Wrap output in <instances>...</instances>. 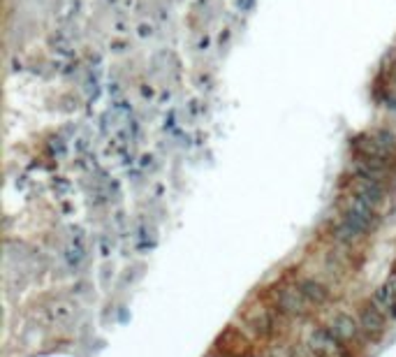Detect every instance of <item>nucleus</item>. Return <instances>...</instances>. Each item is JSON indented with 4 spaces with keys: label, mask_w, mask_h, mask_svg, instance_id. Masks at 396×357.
I'll return each mask as SVG.
<instances>
[{
    "label": "nucleus",
    "mask_w": 396,
    "mask_h": 357,
    "mask_svg": "<svg viewBox=\"0 0 396 357\" xmlns=\"http://www.w3.org/2000/svg\"><path fill=\"white\" fill-rule=\"evenodd\" d=\"M276 302H278V311H283L287 316H303L308 311V307H313L306 295L301 292L299 285H290V288H283L278 295H276Z\"/></svg>",
    "instance_id": "nucleus-1"
},
{
    "label": "nucleus",
    "mask_w": 396,
    "mask_h": 357,
    "mask_svg": "<svg viewBox=\"0 0 396 357\" xmlns=\"http://www.w3.org/2000/svg\"><path fill=\"white\" fill-rule=\"evenodd\" d=\"M327 330H329L334 337L341 341V344H348V341L357 339V334L362 332V325H360L357 318H353L350 314H339L329 323V328H327Z\"/></svg>",
    "instance_id": "nucleus-2"
},
{
    "label": "nucleus",
    "mask_w": 396,
    "mask_h": 357,
    "mask_svg": "<svg viewBox=\"0 0 396 357\" xmlns=\"http://www.w3.org/2000/svg\"><path fill=\"white\" fill-rule=\"evenodd\" d=\"M65 262H67V267L74 269V271L86 262V239L81 237V232H72V237L67 239Z\"/></svg>",
    "instance_id": "nucleus-3"
},
{
    "label": "nucleus",
    "mask_w": 396,
    "mask_h": 357,
    "mask_svg": "<svg viewBox=\"0 0 396 357\" xmlns=\"http://www.w3.org/2000/svg\"><path fill=\"white\" fill-rule=\"evenodd\" d=\"M360 325H362V332L371 334V337H380V334H383L385 328H387V316L371 304V307H367L362 311Z\"/></svg>",
    "instance_id": "nucleus-4"
},
{
    "label": "nucleus",
    "mask_w": 396,
    "mask_h": 357,
    "mask_svg": "<svg viewBox=\"0 0 396 357\" xmlns=\"http://www.w3.org/2000/svg\"><path fill=\"white\" fill-rule=\"evenodd\" d=\"M74 316H77V304H72L67 299L53 302L51 307L47 309V318H49L51 325H67Z\"/></svg>",
    "instance_id": "nucleus-5"
},
{
    "label": "nucleus",
    "mask_w": 396,
    "mask_h": 357,
    "mask_svg": "<svg viewBox=\"0 0 396 357\" xmlns=\"http://www.w3.org/2000/svg\"><path fill=\"white\" fill-rule=\"evenodd\" d=\"M299 288H301V292L306 295V299L310 304H315V307H320V304H325L327 299H329V290H327V288L320 283V281L306 278V281H301Z\"/></svg>",
    "instance_id": "nucleus-6"
},
{
    "label": "nucleus",
    "mask_w": 396,
    "mask_h": 357,
    "mask_svg": "<svg viewBox=\"0 0 396 357\" xmlns=\"http://www.w3.org/2000/svg\"><path fill=\"white\" fill-rule=\"evenodd\" d=\"M250 323H253V328L260 334H269L273 330V318L271 314H266L264 309H257L255 314L250 316Z\"/></svg>",
    "instance_id": "nucleus-7"
},
{
    "label": "nucleus",
    "mask_w": 396,
    "mask_h": 357,
    "mask_svg": "<svg viewBox=\"0 0 396 357\" xmlns=\"http://www.w3.org/2000/svg\"><path fill=\"white\" fill-rule=\"evenodd\" d=\"M383 285H385L387 290H390V292L394 295V297H396V271H392V274H390V278H387Z\"/></svg>",
    "instance_id": "nucleus-8"
},
{
    "label": "nucleus",
    "mask_w": 396,
    "mask_h": 357,
    "mask_svg": "<svg viewBox=\"0 0 396 357\" xmlns=\"http://www.w3.org/2000/svg\"><path fill=\"white\" fill-rule=\"evenodd\" d=\"M209 357H220V355H209Z\"/></svg>",
    "instance_id": "nucleus-9"
},
{
    "label": "nucleus",
    "mask_w": 396,
    "mask_h": 357,
    "mask_svg": "<svg viewBox=\"0 0 396 357\" xmlns=\"http://www.w3.org/2000/svg\"><path fill=\"white\" fill-rule=\"evenodd\" d=\"M394 271H396V264H394Z\"/></svg>",
    "instance_id": "nucleus-10"
}]
</instances>
